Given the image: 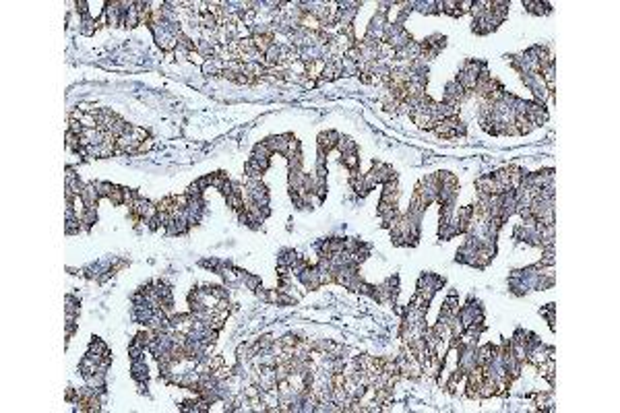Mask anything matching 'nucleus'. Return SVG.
<instances>
[{
	"mask_svg": "<svg viewBox=\"0 0 620 413\" xmlns=\"http://www.w3.org/2000/svg\"><path fill=\"white\" fill-rule=\"evenodd\" d=\"M95 29H97V21L91 17V15H87V17H81V23H79V31L83 33V35H93L95 33Z\"/></svg>",
	"mask_w": 620,
	"mask_h": 413,
	"instance_id": "obj_16",
	"label": "nucleus"
},
{
	"mask_svg": "<svg viewBox=\"0 0 620 413\" xmlns=\"http://www.w3.org/2000/svg\"><path fill=\"white\" fill-rule=\"evenodd\" d=\"M81 198H83V202H85L87 209L97 211V200H99L101 196H99V192H97V188H95L93 182H87V184H85V188H83V192H81Z\"/></svg>",
	"mask_w": 620,
	"mask_h": 413,
	"instance_id": "obj_10",
	"label": "nucleus"
},
{
	"mask_svg": "<svg viewBox=\"0 0 620 413\" xmlns=\"http://www.w3.org/2000/svg\"><path fill=\"white\" fill-rule=\"evenodd\" d=\"M554 370H556V364H554V357H550V359H546L542 366H538V372L554 386Z\"/></svg>",
	"mask_w": 620,
	"mask_h": 413,
	"instance_id": "obj_15",
	"label": "nucleus"
},
{
	"mask_svg": "<svg viewBox=\"0 0 620 413\" xmlns=\"http://www.w3.org/2000/svg\"><path fill=\"white\" fill-rule=\"evenodd\" d=\"M554 310H556V306L554 304H548L546 308H542L540 310V314L542 316H546V320H548V325H550V329L554 331Z\"/></svg>",
	"mask_w": 620,
	"mask_h": 413,
	"instance_id": "obj_22",
	"label": "nucleus"
},
{
	"mask_svg": "<svg viewBox=\"0 0 620 413\" xmlns=\"http://www.w3.org/2000/svg\"><path fill=\"white\" fill-rule=\"evenodd\" d=\"M95 184V188H97V192H99V196H110V192H112V188H114V184H110V182H93Z\"/></svg>",
	"mask_w": 620,
	"mask_h": 413,
	"instance_id": "obj_24",
	"label": "nucleus"
},
{
	"mask_svg": "<svg viewBox=\"0 0 620 413\" xmlns=\"http://www.w3.org/2000/svg\"><path fill=\"white\" fill-rule=\"evenodd\" d=\"M434 130V134L436 136H440V139H457V136H465V132H468V128H465V124H463V120L455 114V116H449V118H445V120H440V122H436V126L432 128Z\"/></svg>",
	"mask_w": 620,
	"mask_h": 413,
	"instance_id": "obj_1",
	"label": "nucleus"
},
{
	"mask_svg": "<svg viewBox=\"0 0 620 413\" xmlns=\"http://www.w3.org/2000/svg\"><path fill=\"white\" fill-rule=\"evenodd\" d=\"M411 11H418L422 15H436L438 13L436 3H432V0H418V3H411Z\"/></svg>",
	"mask_w": 620,
	"mask_h": 413,
	"instance_id": "obj_14",
	"label": "nucleus"
},
{
	"mask_svg": "<svg viewBox=\"0 0 620 413\" xmlns=\"http://www.w3.org/2000/svg\"><path fill=\"white\" fill-rule=\"evenodd\" d=\"M525 116L529 118V122H532L534 128H536V126L546 124V120H548V110L544 108V103L527 101V106H525Z\"/></svg>",
	"mask_w": 620,
	"mask_h": 413,
	"instance_id": "obj_5",
	"label": "nucleus"
},
{
	"mask_svg": "<svg viewBox=\"0 0 620 413\" xmlns=\"http://www.w3.org/2000/svg\"><path fill=\"white\" fill-rule=\"evenodd\" d=\"M130 376H132L135 382H147V380H149V368H147V364H145L143 359L132 361V366H130Z\"/></svg>",
	"mask_w": 620,
	"mask_h": 413,
	"instance_id": "obj_13",
	"label": "nucleus"
},
{
	"mask_svg": "<svg viewBox=\"0 0 620 413\" xmlns=\"http://www.w3.org/2000/svg\"><path fill=\"white\" fill-rule=\"evenodd\" d=\"M550 357H554V347L544 345L540 339H538L536 343H532L529 349H527V364H532L534 368L542 366L544 361L550 359Z\"/></svg>",
	"mask_w": 620,
	"mask_h": 413,
	"instance_id": "obj_3",
	"label": "nucleus"
},
{
	"mask_svg": "<svg viewBox=\"0 0 620 413\" xmlns=\"http://www.w3.org/2000/svg\"><path fill=\"white\" fill-rule=\"evenodd\" d=\"M468 91H465L455 79L453 81H449L447 85H445V95H442V103H447V106H453V108H459L461 103L468 99Z\"/></svg>",
	"mask_w": 620,
	"mask_h": 413,
	"instance_id": "obj_4",
	"label": "nucleus"
},
{
	"mask_svg": "<svg viewBox=\"0 0 620 413\" xmlns=\"http://www.w3.org/2000/svg\"><path fill=\"white\" fill-rule=\"evenodd\" d=\"M122 186H116L114 184V188H112V192H110V200H112V204H116V206H120V204H124V194H122Z\"/></svg>",
	"mask_w": 620,
	"mask_h": 413,
	"instance_id": "obj_21",
	"label": "nucleus"
},
{
	"mask_svg": "<svg viewBox=\"0 0 620 413\" xmlns=\"http://www.w3.org/2000/svg\"><path fill=\"white\" fill-rule=\"evenodd\" d=\"M442 285H445V279H442V277H438V275H434V273H424V275L418 279V291H416V293H420L426 302H430V300L434 297V293H436Z\"/></svg>",
	"mask_w": 620,
	"mask_h": 413,
	"instance_id": "obj_2",
	"label": "nucleus"
},
{
	"mask_svg": "<svg viewBox=\"0 0 620 413\" xmlns=\"http://www.w3.org/2000/svg\"><path fill=\"white\" fill-rule=\"evenodd\" d=\"M67 314H79V300L75 295H67Z\"/></svg>",
	"mask_w": 620,
	"mask_h": 413,
	"instance_id": "obj_25",
	"label": "nucleus"
},
{
	"mask_svg": "<svg viewBox=\"0 0 620 413\" xmlns=\"http://www.w3.org/2000/svg\"><path fill=\"white\" fill-rule=\"evenodd\" d=\"M457 5H459V11L465 15V13H470V11H472L474 0H457Z\"/></svg>",
	"mask_w": 620,
	"mask_h": 413,
	"instance_id": "obj_26",
	"label": "nucleus"
},
{
	"mask_svg": "<svg viewBox=\"0 0 620 413\" xmlns=\"http://www.w3.org/2000/svg\"><path fill=\"white\" fill-rule=\"evenodd\" d=\"M209 293L215 297V300H224V297H230V289L226 285H207Z\"/></svg>",
	"mask_w": 620,
	"mask_h": 413,
	"instance_id": "obj_19",
	"label": "nucleus"
},
{
	"mask_svg": "<svg viewBox=\"0 0 620 413\" xmlns=\"http://www.w3.org/2000/svg\"><path fill=\"white\" fill-rule=\"evenodd\" d=\"M81 230H83V223H81L79 219H71V221H67V225H64L67 236H75V234H79Z\"/></svg>",
	"mask_w": 620,
	"mask_h": 413,
	"instance_id": "obj_23",
	"label": "nucleus"
},
{
	"mask_svg": "<svg viewBox=\"0 0 620 413\" xmlns=\"http://www.w3.org/2000/svg\"><path fill=\"white\" fill-rule=\"evenodd\" d=\"M103 15H106V21L110 27H118L122 25V17L124 11L120 7V0H114V3H106V9H103Z\"/></svg>",
	"mask_w": 620,
	"mask_h": 413,
	"instance_id": "obj_7",
	"label": "nucleus"
},
{
	"mask_svg": "<svg viewBox=\"0 0 620 413\" xmlns=\"http://www.w3.org/2000/svg\"><path fill=\"white\" fill-rule=\"evenodd\" d=\"M383 186V192H381V202H387V204H397L399 200V182L397 180H391V182H385L381 184Z\"/></svg>",
	"mask_w": 620,
	"mask_h": 413,
	"instance_id": "obj_9",
	"label": "nucleus"
},
{
	"mask_svg": "<svg viewBox=\"0 0 620 413\" xmlns=\"http://www.w3.org/2000/svg\"><path fill=\"white\" fill-rule=\"evenodd\" d=\"M339 132H335V130H325V132H321L319 136H317V151H321V153H325V155H329L335 147H337V141H339Z\"/></svg>",
	"mask_w": 620,
	"mask_h": 413,
	"instance_id": "obj_6",
	"label": "nucleus"
},
{
	"mask_svg": "<svg viewBox=\"0 0 620 413\" xmlns=\"http://www.w3.org/2000/svg\"><path fill=\"white\" fill-rule=\"evenodd\" d=\"M335 149H339V153H351V151H358V145H356V141H351L349 136H339Z\"/></svg>",
	"mask_w": 620,
	"mask_h": 413,
	"instance_id": "obj_18",
	"label": "nucleus"
},
{
	"mask_svg": "<svg viewBox=\"0 0 620 413\" xmlns=\"http://www.w3.org/2000/svg\"><path fill=\"white\" fill-rule=\"evenodd\" d=\"M252 155H254V157H261V159H271L273 157V151L267 147L265 141H261V143H256L252 147Z\"/></svg>",
	"mask_w": 620,
	"mask_h": 413,
	"instance_id": "obj_17",
	"label": "nucleus"
},
{
	"mask_svg": "<svg viewBox=\"0 0 620 413\" xmlns=\"http://www.w3.org/2000/svg\"><path fill=\"white\" fill-rule=\"evenodd\" d=\"M242 285H244L246 289H252V291H256L258 287H261V277H256V275H250V273H246V277H244Z\"/></svg>",
	"mask_w": 620,
	"mask_h": 413,
	"instance_id": "obj_20",
	"label": "nucleus"
},
{
	"mask_svg": "<svg viewBox=\"0 0 620 413\" xmlns=\"http://www.w3.org/2000/svg\"><path fill=\"white\" fill-rule=\"evenodd\" d=\"M341 166H345L349 170V176L351 174H360V157H358V151H351V153H341V159H339Z\"/></svg>",
	"mask_w": 620,
	"mask_h": 413,
	"instance_id": "obj_12",
	"label": "nucleus"
},
{
	"mask_svg": "<svg viewBox=\"0 0 620 413\" xmlns=\"http://www.w3.org/2000/svg\"><path fill=\"white\" fill-rule=\"evenodd\" d=\"M290 139H292V134H290V132H285V134H273V136H267V139H265V143H267V147L273 151V155H275V153L285 155Z\"/></svg>",
	"mask_w": 620,
	"mask_h": 413,
	"instance_id": "obj_8",
	"label": "nucleus"
},
{
	"mask_svg": "<svg viewBox=\"0 0 620 413\" xmlns=\"http://www.w3.org/2000/svg\"><path fill=\"white\" fill-rule=\"evenodd\" d=\"M521 5H523V9H525L527 13L538 15V17L550 15V13H552V5H550V3H540V0H523Z\"/></svg>",
	"mask_w": 620,
	"mask_h": 413,
	"instance_id": "obj_11",
	"label": "nucleus"
}]
</instances>
